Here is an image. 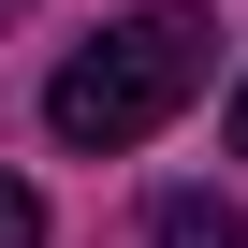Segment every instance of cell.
<instances>
[{
    "mask_svg": "<svg viewBox=\"0 0 248 248\" xmlns=\"http://www.w3.org/2000/svg\"><path fill=\"white\" fill-rule=\"evenodd\" d=\"M0 248H44V204H30L15 175H0Z\"/></svg>",
    "mask_w": 248,
    "mask_h": 248,
    "instance_id": "3957f363",
    "label": "cell"
},
{
    "mask_svg": "<svg viewBox=\"0 0 248 248\" xmlns=\"http://www.w3.org/2000/svg\"><path fill=\"white\" fill-rule=\"evenodd\" d=\"M0 15H30V0H0Z\"/></svg>",
    "mask_w": 248,
    "mask_h": 248,
    "instance_id": "5b68a950",
    "label": "cell"
},
{
    "mask_svg": "<svg viewBox=\"0 0 248 248\" xmlns=\"http://www.w3.org/2000/svg\"><path fill=\"white\" fill-rule=\"evenodd\" d=\"M204 73H219V30L190 15V0H146V15H117L88 59H59L44 132H59V146H88V161H117V146H146Z\"/></svg>",
    "mask_w": 248,
    "mask_h": 248,
    "instance_id": "6da1fadb",
    "label": "cell"
},
{
    "mask_svg": "<svg viewBox=\"0 0 248 248\" xmlns=\"http://www.w3.org/2000/svg\"><path fill=\"white\" fill-rule=\"evenodd\" d=\"M146 248H248V233H233V219H219V204H204V190H175V204H161V233H146Z\"/></svg>",
    "mask_w": 248,
    "mask_h": 248,
    "instance_id": "7a4b0ae2",
    "label": "cell"
},
{
    "mask_svg": "<svg viewBox=\"0 0 248 248\" xmlns=\"http://www.w3.org/2000/svg\"><path fill=\"white\" fill-rule=\"evenodd\" d=\"M233 161H248V88H233Z\"/></svg>",
    "mask_w": 248,
    "mask_h": 248,
    "instance_id": "277c9868",
    "label": "cell"
}]
</instances>
